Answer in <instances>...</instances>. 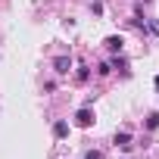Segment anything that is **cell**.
<instances>
[{"mask_svg":"<svg viewBox=\"0 0 159 159\" xmlns=\"http://www.w3.org/2000/svg\"><path fill=\"white\" fill-rule=\"evenodd\" d=\"M84 159H100V153H97V150H88V153H84Z\"/></svg>","mask_w":159,"mask_h":159,"instance_id":"obj_9","label":"cell"},{"mask_svg":"<svg viewBox=\"0 0 159 159\" xmlns=\"http://www.w3.org/2000/svg\"><path fill=\"white\" fill-rule=\"evenodd\" d=\"M150 31H153V34H159V22H150Z\"/></svg>","mask_w":159,"mask_h":159,"instance_id":"obj_10","label":"cell"},{"mask_svg":"<svg viewBox=\"0 0 159 159\" xmlns=\"http://www.w3.org/2000/svg\"><path fill=\"white\" fill-rule=\"evenodd\" d=\"M66 134H69V122H62V119H59V122H53V137H56V140H62Z\"/></svg>","mask_w":159,"mask_h":159,"instance_id":"obj_4","label":"cell"},{"mask_svg":"<svg viewBox=\"0 0 159 159\" xmlns=\"http://www.w3.org/2000/svg\"><path fill=\"white\" fill-rule=\"evenodd\" d=\"M75 125H78V128H91V125H94V112H91V106H81V109L75 112Z\"/></svg>","mask_w":159,"mask_h":159,"instance_id":"obj_1","label":"cell"},{"mask_svg":"<svg viewBox=\"0 0 159 159\" xmlns=\"http://www.w3.org/2000/svg\"><path fill=\"white\" fill-rule=\"evenodd\" d=\"M156 91H159V75H156Z\"/></svg>","mask_w":159,"mask_h":159,"instance_id":"obj_11","label":"cell"},{"mask_svg":"<svg viewBox=\"0 0 159 159\" xmlns=\"http://www.w3.org/2000/svg\"><path fill=\"white\" fill-rule=\"evenodd\" d=\"M88 75H91V69H88V66H78V72H75L78 81H88Z\"/></svg>","mask_w":159,"mask_h":159,"instance_id":"obj_6","label":"cell"},{"mask_svg":"<svg viewBox=\"0 0 159 159\" xmlns=\"http://www.w3.org/2000/svg\"><path fill=\"white\" fill-rule=\"evenodd\" d=\"M97 72H100V75H109V72H112V62H100V69H97Z\"/></svg>","mask_w":159,"mask_h":159,"instance_id":"obj_8","label":"cell"},{"mask_svg":"<svg viewBox=\"0 0 159 159\" xmlns=\"http://www.w3.org/2000/svg\"><path fill=\"white\" fill-rule=\"evenodd\" d=\"M53 69H56V75H69V69H72V56H56V59H53Z\"/></svg>","mask_w":159,"mask_h":159,"instance_id":"obj_2","label":"cell"},{"mask_svg":"<svg viewBox=\"0 0 159 159\" xmlns=\"http://www.w3.org/2000/svg\"><path fill=\"white\" fill-rule=\"evenodd\" d=\"M103 44H106V50H109V53H122V47H125V41H122L119 34H109Z\"/></svg>","mask_w":159,"mask_h":159,"instance_id":"obj_3","label":"cell"},{"mask_svg":"<svg viewBox=\"0 0 159 159\" xmlns=\"http://www.w3.org/2000/svg\"><path fill=\"white\" fill-rule=\"evenodd\" d=\"M147 128H150V131H156V128H159V112H153V116L147 119Z\"/></svg>","mask_w":159,"mask_h":159,"instance_id":"obj_7","label":"cell"},{"mask_svg":"<svg viewBox=\"0 0 159 159\" xmlns=\"http://www.w3.org/2000/svg\"><path fill=\"white\" fill-rule=\"evenodd\" d=\"M116 147H122V150H131V147H134V143H131V134H128V131L116 134Z\"/></svg>","mask_w":159,"mask_h":159,"instance_id":"obj_5","label":"cell"}]
</instances>
